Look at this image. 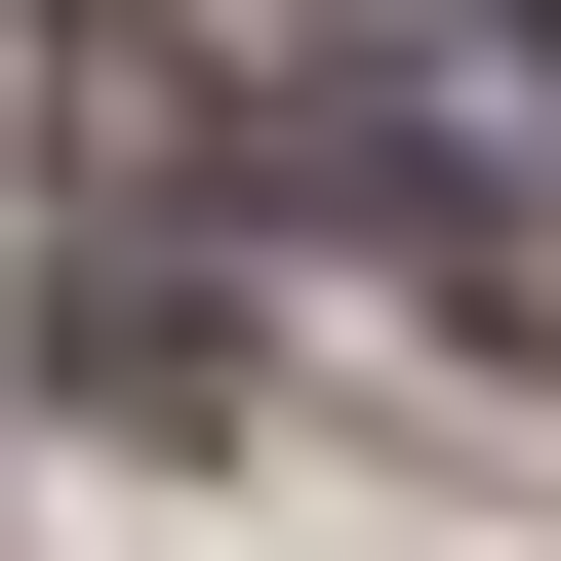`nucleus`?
Returning a JSON list of instances; mask_svg holds the SVG:
<instances>
[{
	"instance_id": "1",
	"label": "nucleus",
	"mask_w": 561,
	"mask_h": 561,
	"mask_svg": "<svg viewBox=\"0 0 561 561\" xmlns=\"http://www.w3.org/2000/svg\"><path fill=\"white\" fill-rule=\"evenodd\" d=\"M241 201H321L561 362V0H241Z\"/></svg>"
}]
</instances>
